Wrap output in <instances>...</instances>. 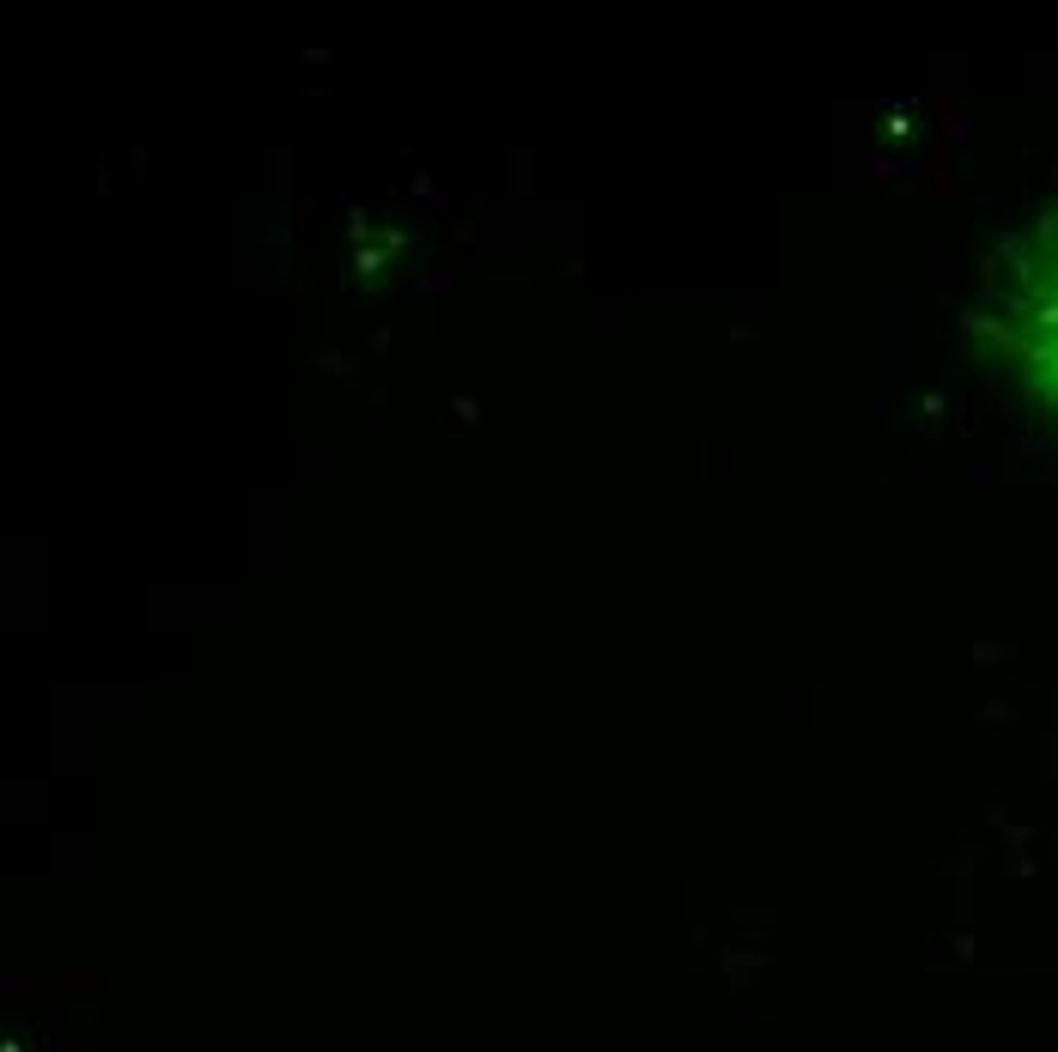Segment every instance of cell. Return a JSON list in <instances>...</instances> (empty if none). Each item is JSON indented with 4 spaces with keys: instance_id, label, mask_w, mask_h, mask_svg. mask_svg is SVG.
I'll list each match as a JSON object with an SVG mask.
<instances>
[{
    "instance_id": "6da1fadb",
    "label": "cell",
    "mask_w": 1058,
    "mask_h": 1052,
    "mask_svg": "<svg viewBox=\"0 0 1058 1052\" xmlns=\"http://www.w3.org/2000/svg\"><path fill=\"white\" fill-rule=\"evenodd\" d=\"M1028 353L1040 365V378L1058 402V219L1040 238V262L1028 274Z\"/></svg>"
}]
</instances>
